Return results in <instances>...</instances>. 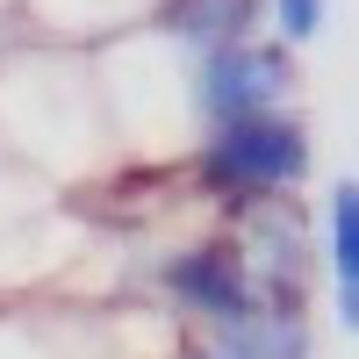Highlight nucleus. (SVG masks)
<instances>
[{"instance_id":"f257e3e1","label":"nucleus","mask_w":359,"mask_h":359,"mask_svg":"<svg viewBox=\"0 0 359 359\" xmlns=\"http://www.w3.org/2000/svg\"><path fill=\"white\" fill-rule=\"evenodd\" d=\"M309 172V130L294 115H245V123H216L194 151V180L216 201H259L280 194Z\"/></svg>"},{"instance_id":"f03ea898","label":"nucleus","mask_w":359,"mask_h":359,"mask_svg":"<svg viewBox=\"0 0 359 359\" xmlns=\"http://www.w3.org/2000/svg\"><path fill=\"white\" fill-rule=\"evenodd\" d=\"M294 86V57L287 43H223V50H201V72H194V108L216 123H245V115H273Z\"/></svg>"},{"instance_id":"7ed1b4c3","label":"nucleus","mask_w":359,"mask_h":359,"mask_svg":"<svg viewBox=\"0 0 359 359\" xmlns=\"http://www.w3.org/2000/svg\"><path fill=\"white\" fill-rule=\"evenodd\" d=\"M165 287H172V302H187L216 331H230V323H245L259 309V287L245 273V259H237V245H194V252L165 259Z\"/></svg>"},{"instance_id":"20e7f679","label":"nucleus","mask_w":359,"mask_h":359,"mask_svg":"<svg viewBox=\"0 0 359 359\" xmlns=\"http://www.w3.org/2000/svg\"><path fill=\"white\" fill-rule=\"evenodd\" d=\"M266 15V0H165L158 29L172 43H194V50H223V43H245Z\"/></svg>"},{"instance_id":"39448f33","label":"nucleus","mask_w":359,"mask_h":359,"mask_svg":"<svg viewBox=\"0 0 359 359\" xmlns=\"http://www.w3.org/2000/svg\"><path fill=\"white\" fill-rule=\"evenodd\" d=\"M331 280H338V316L359 338V180H338L331 194Z\"/></svg>"},{"instance_id":"423d86ee","label":"nucleus","mask_w":359,"mask_h":359,"mask_svg":"<svg viewBox=\"0 0 359 359\" xmlns=\"http://www.w3.org/2000/svg\"><path fill=\"white\" fill-rule=\"evenodd\" d=\"M223 359H302L309 352V338H302V316H294V309H252L245 323H230V331H223Z\"/></svg>"},{"instance_id":"0eeeda50","label":"nucleus","mask_w":359,"mask_h":359,"mask_svg":"<svg viewBox=\"0 0 359 359\" xmlns=\"http://www.w3.org/2000/svg\"><path fill=\"white\" fill-rule=\"evenodd\" d=\"M273 22H280V43H309L323 29V0H273Z\"/></svg>"}]
</instances>
